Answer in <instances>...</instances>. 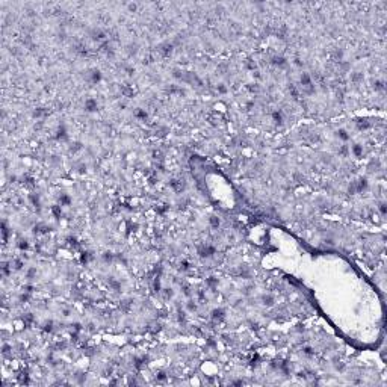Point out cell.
<instances>
[{"instance_id":"cell-1","label":"cell","mask_w":387,"mask_h":387,"mask_svg":"<svg viewBox=\"0 0 387 387\" xmlns=\"http://www.w3.org/2000/svg\"><path fill=\"white\" fill-rule=\"evenodd\" d=\"M271 64L275 65V67H278V68H281V67H286L287 65V61L284 59L283 56H278V55H275V56L271 57Z\"/></svg>"},{"instance_id":"cell-2","label":"cell","mask_w":387,"mask_h":387,"mask_svg":"<svg viewBox=\"0 0 387 387\" xmlns=\"http://www.w3.org/2000/svg\"><path fill=\"white\" fill-rule=\"evenodd\" d=\"M171 187L175 192H182V189L185 187V182L182 179H172L171 180Z\"/></svg>"},{"instance_id":"cell-3","label":"cell","mask_w":387,"mask_h":387,"mask_svg":"<svg viewBox=\"0 0 387 387\" xmlns=\"http://www.w3.org/2000/svg\"><path fill=\"white\" fill-rule=\"evenodd\" d=\"M85 109L88 112H94V111H97V100H94V99H88L85 101Z\"/></svg>"},{"instance_id":"cell-4","label":"cell","mask_w":387,"mask_h":387,"mask_svg":"<svg viewBox=\"0 0 387 387\" xmlns=\"http://www.w3.org/2000/svg\"><path fill=\"white\" fill-rule=\"evenodd\" d=\"M351 151H352V154H354L355 158H361V156H363V145L354 144L352 148H351Z\"/></svg>"},{"instance_id":"cell-5","label":"cell","mask_w":387,"mask_h":387,"mask_svg":"<svg viewBox=\"0 0 387 387\" xmlns=\"http://www.w3.org/2000/svg\"><path fill=\"white\" fill-rule=\"evenodd\" d=\"M262 302H263L265 305L271 307V305H274V304H275V298H274L272 295L266 293V295H263V297H262Z\"/></svg>"},{"instance_id":"cell-6","label":"cell","mask_w":387,"mask_h":387,"mask_svg":"<svg viewBox=\"0 0 387 387\" xmlns=\"http://www.w3.org/2000/svg\"><path fill=\"white\" fill-rule=\"evenodd\" d=\"M336 136L339 138V139H342V141H348L349 138H351V135L346 132L345 129H339L337 132H336Z\"/></svg>"},{"instance_id":"cell-7","label":"cell","mask_w":387,"mask_h":387,"mask_svg":"<svg viewBox=\"0 0 387 387\" xmlns=\"http://www.w3.org/2000/svg\"><path fill=\"white\" fill-rule=\"evenodd\" d=\"M212 318H213L215 321L224 319V310H222V309H215V310L212 312Z\"/></svg>"},{"instance_id":"cell-8","label":"cell","mask_w":387,"mask_h":387,"mask_svg":"<svg viewBox=\"0 0 387 387\" xmlns=\"http://www.w3.org/2000/svg\"><path fill=\"white\" fill-rule=\"evenodd\" d=\"M209 224L213 227V229H218V225L221 224V221H219V218L218 216H215V215H212L210 218H209Z\"/></svg>"},{"instance_id":"cell-9","label":"cell","mask_w":387,"mask_h":387,"mask_svg":"<svg viewBox=\"0 0 387 387\" xmlns=\"http://www.w3.org/2000/svg\"><path fill=\"white\" fill-rule=\"evenodd\" d=\"M135 116L138 118V120H147V112L144 111V109H136L135 111Z\"/></svg>"},{"instance_id":"cell-10","label":"cell","mask_w":387,"mask_h":387,"mask_svg":"<svg viewBox=\"0 0 387 387\" xmlns=\"http://www.w3.org/2000/svg\"><path fill=\"white\" fill-rule=\"evenodd\" d=\"M302 352H304L305 355H313V354H315L313 348H310V346H304V348H302Z\"/></svg>"},{"instance_id":"cell-11","label":"cell","mask_w":387,"mask_h":387,"mask_svg":"<svg viewBox=\"0 0 387 387\" xmlns=\"http://www.w3.org/2000/svg\"><path fill=\"white\" fill-rule=\"evenodd\" d=\"M18 248H20V250H27V248H29V242L26 241V239H24V241L21 239V241L18 242Z\"/></svg>"},{"instance_id":"cell-12","label":"cell","mask_w":387,"mask_h":387,"mask_svg":"<svg viewBox=\"0 0 387 387\" xmlns=\"http://www.w3.org/2000/svg\"><path fill=\"white\" fill-rule=\"evenodd\" d=\"M187 310L195 312V310H197V304H195L194 301H189V302H187Z\"/></svg>"},{"instance_id":"cell-13","label":"cell","mask_w":387,"mask_h":387,"mask_svg":"<svg viewBox=\"0 0 387 387\" xmlns=\"http://www.w3.org/2000/svg\"><path fill=\"white\" fill-rule=\"evenodd\" d=\"M378 209H380V213H381V215L386 213V204H384V203H380V204H378Z\"/></svg>"},{"instance_id":"cell-14","label":"cell","mask_w":387,"mask_h":387,"mask_svg":"<svg viewBox=\"0 0 387 387\" xmlns=\"http://www.w3.org/2000/svg\"><path fill=\"white\" fill-rule=\"evenodd\" d=\"M156 378H158L159 381H163V380H166V375H165L163 372H159L158 375H156Z\"/></svg>"}]
</instances>
